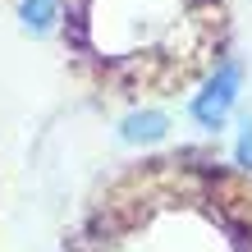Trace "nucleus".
Segmentation results:
<instances>
[{
    "mask_svg": "<svg viewBox=\"0 0 252 252\" xmlns=\"http://www.w3.org/2000/svg\"><path fill=\"white\" fill-rule=\"evenodd\" d=\"M234 96H239V64H220L211 73V83L197 92V101H192V115H197V124L206 128H220L225 124V115L234 106Z\"/></svg>",
    "mask_w": 252,
    "mask_h": 252,
    "instance_id": "1",
    "label": "nucleus"
},
{
    "mask_svg": "<svg viewBox=\"0 0 252 252\" xmlns=\"http://www.w3.org/2000/svg\"><path fill=\"white\" fill-rule=\"evenodd\" d=\"M120 138L124 142H160L165 138V115L160 110H138L120 124Z\"/></svg>",
    "mask_w": 252,
    "mask_h": 252,
    "instance_id": "2",
    "label": "nucleus"
},
{
    "mask_svg": "<svg viewBox=\"0 0 252 252\" xmlns=\"http://www.w3.org/2000/svg\"><path fill=\"white\" fill-rule=\"evenodd\" d=\"M55 0H23L19 14H23V28H32V32H51L55 28Z\"/></svg>",
    "mask_w": 252,
    "mask_h": 252,
    "instance_id": "3",
    "label": "nucleus"
},
{
    "mask_svg": "<svg viewBox=\"0 0 252 252\" xmlns=\"http://www.w3.org/2000/svg\"><path fill=\"white\" fill-rule=\"evenodd\" d=\"M239 160L252 170V120L243 124V133H239Z\"/></svg>",
    "mask_w": 252,
    "mask_h": 252,
    "instance_id": "4",
    "label": "nucleus"
}]
</instances>
